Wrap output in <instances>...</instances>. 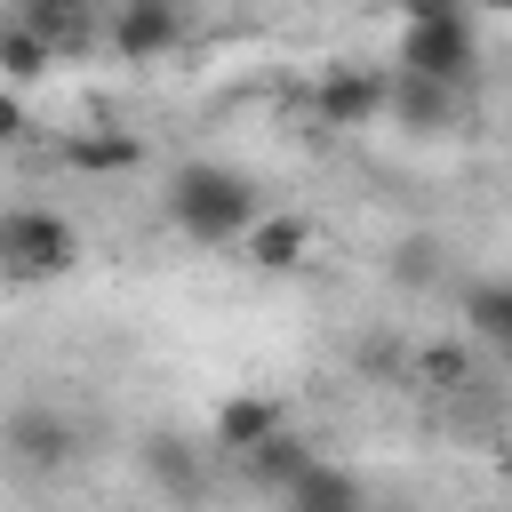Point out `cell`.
<instances>
[{
	"mask_svg": "<svg viewBox=\"0 0 512 512\" xmlns=\"http://www.w3.org/2000/svg\"><path fill=\"white\" fill-rule=\"evenodd\" d=\"M448 264H456V248H448L440 232H408V240H392V256H384L392 288H408V296H424V288H448Z\"/></svg>",
	"mask_w": 512,
	"mask_h": 512,
	"instance_id": "10",
	"label": "cell"
},
{
	"mask_svg": "<svg viewBox=\"0 0 512 512\" xmlns=\"http://www.w3.org/2000/svg\"><path fill=\"white\" fill-rule=\"evenodd\" d=\"M16 136H24V104H16V96H0V144H16Z\"/></svg>",
	"mask_w": 512,
	"mask_h": 512,
	"instance_id": "19",
	"label": "cell"
},
{
	"mask_svg": "<svg viewBox=\"0 0 512 512\" xmlns=\"http://www.w3.org/2000/svg\"><path fill=\"white\" fill-rule=\"evenodd\" d=\"M256 216H264L256 184H248L240 168H224V160H184V168L168 176V224H176V232H192L200 248L248 240V232H256Z\"/></svg>",
	"mask_w": 512,
	"mask_h": 512,
	"instance_id": "1",
	"label": "cell"
},
{
	"mask_svg": "<svg viewBox=\"0 0 512 512\" xmlns=\"http://www.w3.org/2000/svg\"><path fill=\"white\" fill-rule=\"evenodd\" d=\"M136 456H144V472H152V488H160V496H176V504H200V496H208V464L192 456V440H184V432H152Z\"/></svg>",
	"mask_w": 512,
	"mask_h": 512,
	"instance_id": "7",
	"label": "cell"
},
{
	"mask_svg": "<svg viewBox=\"0 0 512 512\" xmlns=\"http://www.w3.org/2000/svg\"><path fill=\"white\" fill-rule=\"evenodd\" d=\"M0 448H8L24 472H64L72 448H80V424H72L64 408H48V400H24V408L8 416V432H0Z\"/></svg>",
	"mask_w": 512,
	"mask_h": 512,
	"instance_id": "5",
	"label": "cell"
},
{
	"mask_svg": "<svg viewBox=\"0 0 512 512\" xmlns=\"http://www.w3.org/2000/svg\"><path fill=\"white\" fill-rule=\"evenodd\" d=\"M280 432V400H264V392H232L224 408H216V448L224 456H248V448H264Z\"/></svg>",
	"mask_w": 512,
	"mask_h": 512,
	"instance_id": "11",
	"label": "cell"
},
{
	"mask_svg": "<svg viewBox=\"0 0 512 512\" xmlns=\"http://www.w3.org/2000/svg\"><path fill=\"white\" fill-rule=\"evenodd\" d=\"M456 320H464V336H472V344L512 352V272H480V280H464Z\"/></svg>",
	"mask_w": 512,
	"mask_h": 512,
	"instance_id": "6",
	"label": "cell"
},
{
	"mask_svg": "<svg viewBox=\"0 0 512 512\" xmlns=\"http://www.w3.org/2000/svg\"><path fill=\"white\" fill-rule=\"evenodd\" d=\"M504 480H512V456H504Z\"/></svg>",
	"mask_w": 512,
	"mask_h": 512,
	"instance_id": "20",
	"label": "cell"
},
{
	"mask_svg": "<svg viewBox=\"0 0 512 512\" xmlns=\"http://www.w3.org/2000/svg\"><path fill=\"white\" fill-rule=\"evenodd\" d=\"M312 256V224L304 216H256V232H248V264H264V272H296Z\"/></svg>",
	"mask_w": 512,
	"mask_h": 512,
	"instance_id": "13",
	"label": "cell"
},
{
	"mask_svg": "<svg viewBox=\"0 0 512 512\" xmlns=\"http://www.w3.org/2000/svg\"><path fill=\"white\" fill-rule=\"evenodd\" d=\"M80 264V232L56 208H0V272L8 280H56Z\"/></svg>",
	"mask_w": 512,
	"mask_h": 512,
	"instance_id": "3",
	"label": "cell"
},
{
	"mask_svg": "<svg viewBox=\"0 0 512 512\" xmlns=\"http://www.w3.org/2000/svg\"><path fill=\"white\" fill-rule=\"evenodd\" d=\"M240 472H248L256 488H272V496H288V488H296V480L312 472V448H304L296 432H272L264 448H248V456H240Z\"/></svg>",
	"mask_w": 512,
	"mask_h": 512,
	"instance_id": "14",
	"label": "cell"
},
{
	"mask_svg": "<svg viewBox=\"0 0 512 512\" xmlns=\"http://www.w3.org/2000/svg\"><path fill=\"white\" fill-rule=\"evenodd\" d=\"M392 120H408L416 136H440L456 112H464V96L456 88H440V80H416V72H392V104H384Z\"/></svg>",
	"mask_w": 512,
	"mask_h": 512,
	"instance_id": "9",
	"label": "cell"
},
{
	"mask_svg": "<svg viewBox=\"0 0 512 512\" xmlns=\"http://www.w3.org/2000/svg\"><path fill=\"white\" fill-rule=\"evenodd\" d=\"M184 40V16L168 8V0H128L120 16H112V48L136 64V56H160V48H176Z\"/></svg>",
	"mask_w": 512,
	"mask_h": 512,
	"instance_id": "8",
	"label": "cell"
},
{
	"mask_svg": "<svg viewBox=\"0 0 512 512\" xmlns=\"http://www.w3.org/2000/svg\"><path fill=\"white\" fill-rule=\"evenodd\" d=\"M144 160V144L128 136V128H80V136H64V168H88V176H128Z\"/></svg>",
	"mask_w": 512,
	"mask_h": 512,
	"instance_id": "12",
	"label": "cell"
},
{
	"mask_svg": "<svg viewBox=\"0 0 512 512\" xmlns=\"http://www.w3.org/2000/svg\"><path fill=\"white\" fill-rule=\"evenodd\" d=\"M280 504H288V512H360V480H352L344 464H320V456H312V472H304Z\"/></svg>",
	"mask_w": 512,
	"mask_h": 512,
	"instance_id": "16",
	"label": "cell"
},
{
	"mask_svg": "<svg viewBox=\"0 0 512 512\" xmlns=\"http://www.w3.org/2000/svg\"><path fill=\"white\" fill-rule=\"evenodd\" d=\"M16 24H24L48 56H56V48H80V40L96 32V16H88L80 0H24V16H16Z\"/></svg>",
	"mask_w": 512,
	"mask_h": 512,
	"instance_id": "15",
	"label": "cell"
},
{
	"mask_svg": "<svg viewBox=\"0 0 512 512\" xmlns=\"http://www.w3.org/2000/svg\"><path fill=\"white\" fill-rule=\"evenodd\" d=\"M416 376H424L432 392H456V384H464V352H456V344H432V352L416 360Z\"/></svg>",
	"mask_w": 512,
	"mask_h": 512,
	"instance_id": "18",
	"label": "cell"
},
{
	"mask_svg": "<svg viewBox=\"0 0 512 512\" xmlns=\"http://www.w3.org/2000/svg\"><path fill=\"white\" fill-rule=\"evenodd\" d=\"M384 104H392V72H376V64H328L312 88L320 128H368V120H384Z\"/></svg>",
	"mask_w": 512,
	"mask_h": 512,
	"instance_id": "4",
	"label": "cell"
},
{
	"mask_svg": "<svg viewBox=\"0 0 512 512\" xmlns=\"http://www.w3.org/2000/svg\"><path fill=\"white\" fill-rule=\"evenodd\" d=\"M392 72H416V80H440V88H472V72H480V24L464 16V8H440V0H424V8H408V32H400V64Z\"/></svg>",
	"mask_w": 512,
	"mask_h": 512,
	"instance_id": "2",
	"label": "cell"
},
{
	"mask_svg": "<svg viewBox=\"0 0 512 512\" xmlns=\"http://www.w3.org/2000/svg\"><path fill=\"white\" fill-rule=\"evenodd\" d=\"M0 64H8L16 80H32V72H48V48H40L24 24H0Z\"/></svg>",
	"mask_w": 512,
	"mask_h": 512,
	"instance_id": "17",
	"label": "cell"
}]
</instances>
